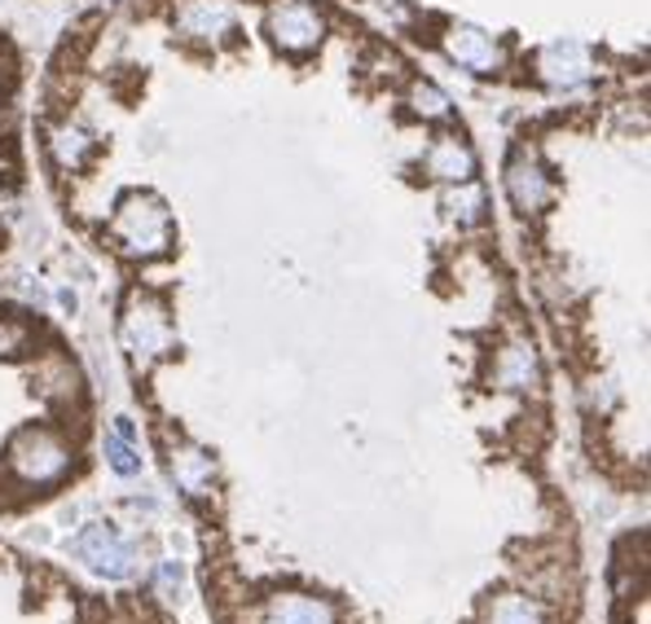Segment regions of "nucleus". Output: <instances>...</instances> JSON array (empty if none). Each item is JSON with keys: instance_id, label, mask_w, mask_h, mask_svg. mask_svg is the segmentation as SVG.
<instances>
[{"instance_id": "1", "label": "nucleus", "mask_w": 651, "mask_h": 624, "mask_svg": "<svg viewBox=\"0 0 651 624\" xmlns=\"http://www.w3.org/2000/svg\"><path fill=\"white\" fill-rule=\"evenodd\" d=\"M4 471L27 489H58L75 471V449L58 427L27 422L4 444Z\"/></svg>"}, {"instance_id": "2", "label": "nucleus", "mask_w": 651, "mask_h": 624, "mask_svg": "<svg viewBox=\"0 0 651 624\" xmlns=\"http://www.w3.org/2000/svg\"><path fill=\"white\" fill-rule=\"evenodd\" d=\"M172 212L159 194H145V190H132L120 198L115 216H111V243L120 255L129 259H159L172 250Z\"/></svg>"}, {"instance_id": "3", "label": "nucleus", "mask_w": 651, "mask_h": 624, "mask_svg": "<svg viewBox=\"0 0 651 624\" xmlns=\"http://www.w3.org/2000/svg\"><path fill=\"white\" fill-rule=\"evenodd\" d=\"M120 344L129 352L132 370H150L154 361L172 357L176 348V330H172V313L159 295L150 290H132L120 313Z\"/></svg>"}, {"instance_id": "4", "label": "nucleus", "mask_w": 651, "mask_h": 624, "mask_svg": "<svg viewBox=\"0 0 651 624\" xmlns=\"http://www.w3.org/2000/svg\"><path fill=\"white\" fill-rule=\"evenodd\" d=\"M67 550H71V559H75L84 572H93L98 581H129L132 572H136V545H132L115 523H106V519L84 523V528L71 536Z\"/></svg>"}, {"instance_id": "5", "label": "nucleus", "mask_w": 651, "mask_h": 624, "mask_svg": "<svg viewBox=\"0 0 651 624\" xmlns=\"http://www.w3.org/2000/svg\"><path fill=\"white\" fill-rule=\"evenodd\" d=\"M264 31L268 40L282 49V53H313L326 35V18L317 4L308 0H273L268 4V18H264Z\"/></svg>"}, {"instance_id": "6", "label": "nucleus", "mask_w": 651, "mask_h": 624, "mask_svg": "<svg viewBox=\"0 0 651 624\" xmlns=\"http://www.w3.org/2000/svg\"><path fill=\"white\" fill-rule=\"evenodd\" d=\"M264 624H344V612L335 599L326 594H308V590H277L268 594L261 607Z\"/></svg>"}, {"instance_id": "7", "label": "nucleus", "mask_w": 651, "mask_h": 624, "mask_svg": "<svg viewBox=\"0 0 651 624\" xmlns=\"http://www.w3.org/2000/svg\"><path fill=\"white\" fill-rule=\"evenodd\" d=\"M507 198H511V207H516L520 216L546 212V203L555 198V181H550V172L537 163V154H528V150H516V154H511V163H507Z\"/></svg>"}, {"instance_id": "8", "label": "nucleus", "mask_w": 651, "mask_h": 624, "mask_svg": "<svg viewBox=\"0 0 651 624\" xmlns=\"http://www.w3.org/2000/svg\"><path fill=\"white\" fill-rule=\"evenodd\" d=\"M167 475H172L176 493L190 501H207L216 493V458L207 449H199V444L176 440L167 449Z\"/></svg>"}, {"instance_id": "9", "label": "nucleus", "mask_w": 651, "mask_h": 624, "mask_svg": "<svg viewBox=\"0 0 651 624\" xmlns=\"http://www.w3.org/2000/svg\"><path fill=\"white\" fill-rule=\"evenodd\" d=\"M537 75L555 89H577L594 75V58L581 40H555L537 53Z\"/></svg>"}, {"instance_id": "10", "label": "nucleus", "mask_w": 651, "mask_h": 624, "mask_svg": "<svg viewBox=\"0 0 651 624\" xmlns=\"http://www.w3.org/2000/svg\"><path fill=\"white\" fill-rule=\"evenodd\" d=\"M494 387H502V391H537V382H541V361H537V348L528 344V339H511V344H502L498 348V357H494Z\"/></svg>"}, {"instance_id": "11", "label": "nucleus", "mask_w": 651, "mask_h": 624, "mask_svg": "<svg viewBox=\"0 0 651 624\" xmlns=\"http://www.w3.org/2000/svg\"><path fill=\"white\" fill-rule=\"evenodd\" d=\"M445 53H449L458 67L476 71V75H489V71L502 67V49H498V40H494L489 31H480V27H467V22L445 31Z\"/></svg>"}, {"instance_id": "12", "label": "nucleus", "mask_w": 651, "mask_h": 624, "mask_svg": "<svg viewBox=\"0 0 651 624\" xmlns=\"http://www.w3.org/2000/svg\"><path fill=\"white\" fill-rule=\"evenodd\" d=\"M423 167H427L436 181H445V185H467V181L476 176V150H471L462 136L445 132V136L431 141Z\"/></svg>"}, {"instance_id": "13", "label": "nucleus", "mask_w": 651, "mask_h": 624, "mask_svg": "<svg viewBox=\"0 0 651 624\" xmlns=\"http://www.w3.org/2000/svg\"><path fill=\"white\" fill-rule=\"evenodd\" d=\"M176 27L194 40H221L225 31H234V9L225 0H190L181 4Z\"/></svg>"}, {"instance_id": "14", "label": "nucleus", "mask_w": 651, "mask_h": 624, "mask_svg": "<svg viewBox=\"0 0 651 624\" xmlns=\"http://www.w3.org/2000/svg\"><path fill=\"white\" fill-rule=\"evenodd\" d=\"M102 453H106V467H111L120 480H136V475L145 471V453H141V444H136V431H132L129 418H120V422L106 431Z\"/></svg>"}, {"instance_id": "15", "label": "nucleus", "mask_w": 651, "mask_h": 624, "mask_svg": "<svg viewBox=\"0 0 651 624\" xmlns=\"http://www.w3.org/2000/svg\"><path fill=\"white\" fill-rule=\"evenodd\" d=\"M476 624H546V607L532 594H494L485 599Z\"/></svg>"}, {"instance_id": "16", "label": "nucleus", "mask_w": 651, "mask_h": 624, "mask_svg": "<svg viewBox=\"0 0 651 624\" xmlns=\"http://www.w3.org/2000/svg\"><path fill=\"white\" fill-rule=\"evenodd\" d=\"M49 150H53L58 167L75 172V167H84V163L93 158V150H98V136H93V132H84L80 124H62V127H53V136H49Z\"/></svg>"}, {"instance_id": "17", "label": "nucleus", "mask_w": 651, "mask_h": 624, "mask_svg": "<svg viewBox=\"0 0 651 624\" xmlns=\"http://www.w3.org/2000/svg\"><path fill=\"white\" fill-rule=\"evenodd\" d=\"M445 207H449V216H454L458 225H480V221H485V194L471 190V181H467V185H454V194L445 198Z\"/></svg>"}, {"instance_id": "18", "label": "nucleus", "mask_w": 651, "mask_h": 624, "mask_svg": "<svg viewBox=\"0 0 651 624\" xmlns=\"http://www.w3.org/2000/svg\"><path fill=\"white\" fill-rule=\"evenodd\" d=\"M409 111L423 115V120H440V115H449V98L436 84H414L409 89Z\"/></svg>"}, {"instance_id": "19", "label": "nucleus", "mask_w": 651, "mask_h": 624, "mask_svg": "<svg viewBox=\"0 0 651 624\" xmlns=\"http://www.w3.org/2000/svg\"><path fill=\"white\" fill-rule=\"evenodd\" d=\"M31 352V326L18 317H0V357H22Z\"/></svg>"}, {"instance_id": "20", "label": "nucleus", "mask_w": 651, "mask_h": 624, "mask_svg": "<svg viewBox=\"0 0 651 624\" xmlns=\"http://www.w3.org/2000/svg\"><path fill=\"white\" fill-rule=\"evenodd\" d=\"M150 581H154V594H176V590H181V581H185V567H181L176 559H159Z\"/></svg>"}]
</instances>
